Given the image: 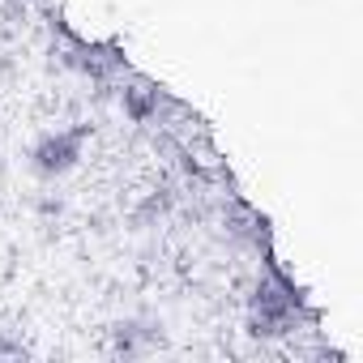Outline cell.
<instances>
[{"label": "cell", "instance_id": "cell-5", "mask_svg": "<svg viewBox=\"0 0 363 363\" xmlns=\"http://www.w3.org/2000/svg\"><path fill=\"white\" fill-rule=\"evenodd\" d=\"M167 206H171V197H167V193H162V197H150V201L137 210V218H133V223H145V218H154V214H167Z\"/></svg>", "mask_w": 363, "mask_h": 363}, {"label": "cell", "instance_id": "cell-3", "mask_svg": "<svg viewBox=\"0 0 363 363\" xmlns=\"http://www.w3.org/2000/svg\"><path fill=\"white\" fill-rule=\"evenodd\" d=\"M158 342H162V325H158V320H141V316H128V320H116V325H111V350H116L120 359H137V354H150Z\"/></svg>", "mask_w": 363, "mask_h": 363}, {"label": "cell", "instance_id": "cell-2", "mask_svg": "<svg viewBox=\"0 0 363 363\" xmlns=\"http://www.w3.org/2000/svg\"><path fill=\"white\" fill-rule=\"evenodd\" d=\"M86 137H90V124H77V128H52V133H39L26 162L39 179H60L69 175L77 162H82V150H86Z\"/></svg>", "mask_w": 363, "mask_h": 363}, {"label": "cell", "instance_id": "cell-4", "mask_svg": "<svg viewBox=\"0 0 363 363\" xmlns=\"http://www.w3.org/2000/svg\"><path fill=\"white\" fill-rule=\"evenodd\" d=\"M120 107H124V116H128L133 124H145V120H154V111H158V90H124Z\"/></svg>", "mask_w": 363, "mask_h": 363}, {"label": "cell", "instance_id": "cell-1", "mask_svg": "<svg viewBox=\"0 0 363 363\" xmlns=\"http://www.w3.org/2000/svg\"><path fill=\"white\" fill-rule=\"evenodd\" d=\"M295 308H299V291L282 274L265 278L248 299V333L252 337H286L299 325Z\"/></svg>", "mask_w": 363, "mask_h": 363}, {"label": "cell", "instance_id": "cell-6", "mask_svg": "<svg viewBox=\"0 0 363 363\" xmlns=\"http://www.w3.org/2000/svg\"><path fill=\"white\" fill-rule=\"evenodd\" d=\"M18 354H26V350H22V342H13L5 329H0V359H18Z\"/></svg>", "mask_w": 363, "mask_h": 363}, {"label": "cell", "instance_id": "cell-7", "mask_svg": "<svg viewBox=\"0 0 363 363\" xmlns=\"http://www.w3.org/2000/svg\"><path fill=\"white\" fill-rule=\"evenodd\" d=\"M39 214H56V218H60V214H65V201H60V197H56V201L48 197V201H39Z\"/></svg>", "mask_w": 363, "mask_h": 363}]
</instances>
